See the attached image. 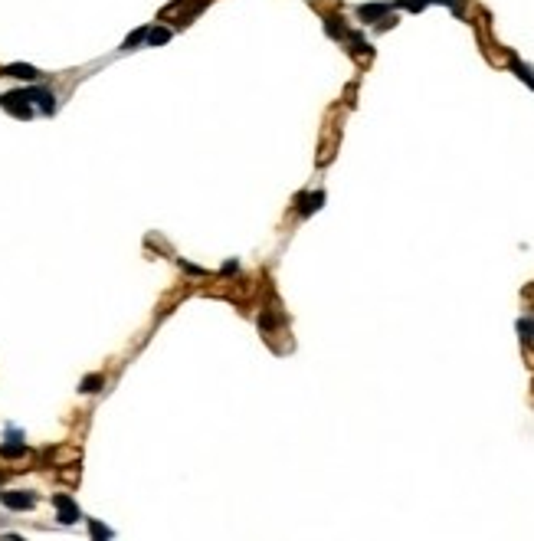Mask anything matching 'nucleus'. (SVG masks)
Returning <instances> with one entry per match:
<instances>
[{
    "label": "nucleus",
    "mask_w": 534,
    "mask_h": 541,
    "mask_svg": "<svg viewBox=\"0 0 534 541\" xmlns=\"http://www.w3.org/2000/svg\"><path fill=\"white\" fill-rule=\"evenodd\" d=\"M0 106L7 108L10 115H16V119H33V102H27L23 89L3 92V95H0Z\"/></svg>",
    "instance_id": "f257e3e1"
},
{
    "label": "nucleus",
    "mask_w": 534,
    "mask_h": 541,
    "mask_svg": "<svg viewBox=\"0 0 534 541\" xmlns=\"http://www.w3.org/2000/svg\"><path fill=\"white\" fill-rule=\"evenodd\" d=\"M53 505H56V515H60L62 525H75V522L82 518V515H79V505H75L66 492H56V496H53Z\"/></svg>",
    "instance_id": "f03ea898"
},
{
    "label": "nucleus",
    "mask_w": 534,
    "mask_h": 541,
    "mask_svg": "<svg viewBox=\"0 0 534 541\" xmlns=\"http://www.w3.org/2000/svg\"><path fill=\"white\" fill-rule=\"evenodd\" d=\"M23 95H27V102H36L43 115H53V112H56V95L49 89H43V86H30V89H23Z\"/></svg>",
    "instance_id": "7ed1b4c3"
},
{
    "label": "nucleus",
    "mask_w": 534,
    "mask_h": 541,
    "mask_svg": "<svg viewBox=\"0 0 534 541\" xmlns=\"http://www.w3.org/2000/svg\"><path fill=\"white\" fill-rule=\"evenodd\" d=\"M0 502L14 512H27L36 505V492H27V489H16V492H0Z\"/></svg>",
    "instance_id": "20e7f679"
},
{
    "label": "nucleus",
    "mask_w": 534,
    "mask_h": 541,
    "mask_svg": "<svg viewBox=\"0 0 534 541\" xmlns=\"http://www.w3.org/2000/svg\"><path fill=\"white\" fill-rule=\"evenodd\" d=\"M321 204H325V191L302 194V197H298V213H302V217H312L315 211H321Z\"/></svg>",
    "instance_id": "39448f33"
},
{
    "label": "nucleus",
    "mask_w": 534,
    "mask_h": 541,
    "mask_svg": "<svg viewBox=\"0 0 534 541\" xmlns=\"http://www.w3.org/2000/svg\"><path fill=\"white\" fill-rule=\"evenodd\" d=\"M0 75H14V79H27V82H36L40 69L36 66H27V62H14V66H3Z\"/></svg>",
    "instance_id": "423d86ee"
},
{
    "label": "nucleus",
    "mask_w": 534,
    "mask_h": 541,
    "mask_svg": "<svg viewBox=\"0 0 534 541\" xmlns=\"http://www.w3.org/2000/svg\"><path fill=\"white\" fill-rule=\"evenodd\" d=\"M387 10H390V3H364V7H357V16H361L364 23H374V20H380Z\"/></svg>",
    "instance_id": "0eeeda50"
},
{
    "label": "nucleus",
    "mask_w": 534,
    "mask_h": 541,
    "mask_svg": "<svg viewBox=\"0 0 534 541\" xmlns=\"http://www.w3.org/2000/svg\"><path fill=\"white\" fill-rule=\"evenodd\" d=\"M325 30L331 33V36H338V40L348 36V27L341 23V16H325Z\"/></svg>",
    "instance_id": "6e6552de"
},
{
    "label": "nucleus",
    "mask_w": 534,
    "mask_h": 541,
    "mask_svg": "<svg viewBox=\"0 0 534 541\" xmlns=\"http://www.w3.org/2000/svg\"><path fill=\"white\" fill-rule=\"evenodd\" d=\"M171 40V30L167 27H151L148 30V46H164Z\"/></svg>",
    "instance_id": "1a4fd4ad"
},
{
    "label": "nucleus",
    "mask_w": 534,
    "mask_h": 541,
    "mask_svg": "<svg viewBox=\"0 0 534 541\" xmlns=\"http://www.w3.org/2000/svg\"><path fill=\"white\" fill-rule=\"evenodd\" d=\"M138 43H148V27H141V30H134L125 43H121V49H138Z\"/></svg>",
    "instance_id": "9d476101"
},
{
    "label": "nucleus",
    "mask_w": 534,
    "mask_h": 541,
    "mask_svg": "<svg viewBox=\"0 0 534 541\" xmlns=\"http://www.w3.org/2000/svg\"><path fill=\"white\" fill-rule=\"evenodd\" d=\"M102 384H105L102 374H89L86 381H82V387H79V391H82V394H95V391H102Z\"/></svg>",
    "instance_id": "9b49d317"
},
{
    "label": "nucleus",
    "mask_w": 534,
    "mask_h": 541,
    "mask_svg": "<svg viewBox=\"0 0 534 541\" xmlns=\"http://www.w3.org/2000/svg\"><path fill=\"white\" fill-rule=\"evenodd\" d=\"M518 331H521V341H534V322L531 318H521Z\"/></svg>",
    "instance_id": "f8f14e48"
},
{
    "label": "nucleus",
    "mask_w": 534,
    "mask_h": 541,
    "mask_svg": "<svg viewBox=\"0 0 534 541\" xmlns=\"http://www.w3.org/2000/svg\"><path fill=\"white\" fill-rule=\"evenodd\" d=\"M511 69L518 73V79H524V82H528V86L534 89V75H531V69H528V66H521L518 60H511Z\"/></svg>",
    "instance_id": "ddd939ff"
},
{
    "label": "nucleus",
    "mask_w": 534,
    "mask_h": 541,
    "mask_svg": "<svg viewBox=\"0 0 534 541\" xmlns=\"http://www.w3.org/2000/svg\"><path fill=\"white\" fill-rule=\"evenodd\" d=\"M89 531H92V538H112V528L99 525V522H89Z\"/></svg>",
    "instance_id": "4468645a"
},
{
    "label": "nucleus",
    "mask_w": 534,
    "mask_h": 541,
    "mask_svg": "<svg viewBox=\"0 0 534 541\" xmlns=\"http://www.w3.org/2000/svg\"><path fill=\"white\" fill-rule=\"evenodd\" d=\"M426 3H430V0H397V7H410L413 14H420V10H423Z\"/></svg>",
    "instance_id": "2eb2a0df"
},
{
    "label": "nucleus",
    "mask_w": 534,
    "mask_h": 541,
    "mask_svg": "<svg viewBox=\"0 0 534 541\" xmlns=\"http://www.w3.org/2000/svg\"><path fill=\"white\" fill-rule=\"evenodd\" d=\"M0 482H3V472H0Z\"/></svg>",
    "instance_id": "dca6fc26"
}]
</instances>
